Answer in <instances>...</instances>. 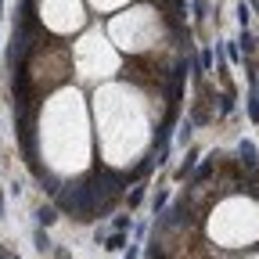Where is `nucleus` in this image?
<instances>
[{"label": "nucleus", "mask_w": 259, "mask_h": 259, "mask_svg": "<svg viewBox=\"0 0 259 259\" xmlns=\"http://www.w3.org/2000/svg\"><path fill=\"white\" fill-rule=\"evenodd\" d=\"M76 69H79L83 79H105V76H112L119 69V54L101 32L94 29L76 44Z\"/></svg>", "instance_id": "nucleus-4"}, {"label": "nucleus", "mask_w": 259, "mask_h": 259, "mask_svg": "<svg viewBox=\"0 0 259 259\" xmlns=\"http://www.w3.org/2000/svg\"><path fill=\"white\" fill-rule=\"evenodd\" d=\"M90 4L97 8V11H115V8H122L126 0H90Z\"/></svg>", "instance_id": "nucleus-6"}, {"label": "nucleus", "mask_w": 259, "mask_h": 259, "mask_svg": "<svg viewBox=\"0 0 259 259\" xmlns=\"http://www.w3.org/2000/svg\"><path fill=\"white\" fill-rule=\"evenodd\" d=\"M158 29H162V22L155 15V8H134V11H122L112 18L108 36L122 51H148L158 40Z\"/></svg>", "instance_id": "nucleus-3"}, {"label": "nucleus", "mask_w": 259, "mask_h": 259, "mask_svg": "<svg viewBox=\"0 0 259 259\" xmlns=\"http://www.w3.org/2000/svg\"><path fill=\"white\" fill-rule=\"evenodd\" d=\"M40 148L47 166L58 173H79L90 158V134H87V108L83 97L76 90H61L54 94L44 122H40Z\"/></svg>", "instance_id": "nucleus-2"}, {"label": "nucleus", "mask_w": 259, "mask_h": 259, "mask_svg": "<svg viewBox=\"0 0 259 259\" xmlns=\"http://www.w3.org/2000/svg\"><path fill=\"white\" fill-rule=\"evenodd\" d=\"M241 155H245V162H255V148H252V144H245Z\"/></svg>", "instance_id": "nucleus-7"}, {"label": "nucleus", "mask_w": 259, "mask_h": 259, "mask_svg": "<svg viewBox=\"0 0 259 259\" xmlns=\"http://www.w3.org/2000/svg\"><path fill=\"white\" fill-rule=\"evenodd\" d=\"M94 112H97V134H101V151L112 166H126L134 162L144 144H148V112L144 101L122 83L101 87L94 97Z\"/></svg>", "instance_id": "nucleus-1"}, {"label": "nucleus", "mask_w": 259, "mask_h": 259, "mask_svg": "<svg viewBox=\"0 0 259 259\" xmlns=\"http://www.w3.org/2000/svg\"><path fill=\"white\" fill-rule=\"evenodd\" d=\"M40 18L54 32H72V29L83 25V4H79V0H44V4H40Z\"/></svg>", "instance_id": "nucleus-5"}]
</instances>
